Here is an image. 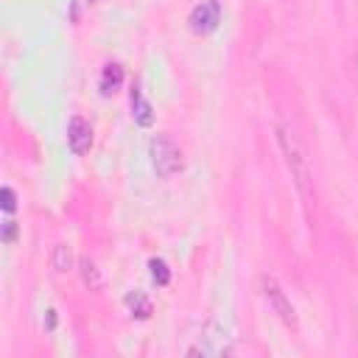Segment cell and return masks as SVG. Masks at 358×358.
Instances as JSON below:
<instances>
[{"mask_svg":"<svg viewBox=\"0 0 358 358\" xmlns=\"http://www.w3.org/2000/svg\"><path fill=\"white\" fill-rule=\"evenodd\" d=\"M277 140H280V151L285 157V165L291 171V179L296 185V190L302 196H310V159H308V151L305 145L299 143V137L288 129V126H277Z\"/></svg>","mask_w":358,"mask_h":358,"instance_id":"obj_1","label":"cell"},{"mask_svg":"<svg viewBox=\"0 0 358 358\" xmlns=\"http://www.w3.org/2000/svg\"><path fill=\"white\" fill-rule=\"evenodd\" d=\"M257 291H260V299L266 302L268 313H274L285 327H296V310H294L291 299L285 296L282 285H280L274 277L260 274V277H257Z\"/></svg>","mask_w":358,"mask_h":358,"instance_id":"obj_2","label":"cell"},{"mask_svg":"<svg viewBox=\"0 0 358 358\" xmlns=\"http://www.w3.org/2000/svg\"><path fill=\"white\" fill-rule=\"evenodd\" d=\"M148 154H151V165H154L157 176H162V179H171V176L182 173V168H185L182 151L168 134H157L148 145Z\"/></svg>","mask_w":358,"mask_h":358,"instance_id":"obj_3","label":"cell"},{"mask_svg":"<svg viewBox=\"0 0 358 358\" xmlns=\"http://www.w3.org/2000/svg\"><path fill=\"white\" fill-rule=\"evenodd\" d=\"M190 355H207V358H221V355H232V341L227 336V330L218 322H207L199 333V344L187 350Z\"/></svg>","mask_w":358,"mask_h":358,"instance_id":"obj_4","label":"cell"},{"mask_svg":"<svg viewBox=\"0 0 358 358\" xmlns=\"http://www.w3.org/2000/svg\"><path fill=\"white\" fill-rule=\"evenodd\" d=\"M190 31L193 34H213L221 22V3L218 0H201L193 11H190Z\"/></svg>","mask_w":358,"mask_h":358,"instance_id":"obj_5","label":"cell"},{"mask_svg":"<svg viewBox=\"0 0 358 358\" xmlns=\"http://www.w3.org/2000/svg\"><path fill=\"white\" fill-rule=\"evenodd\" d=\"M67 145L76 157H81L92 148V126L81 115L70 117V123H67Z\"/></svg>","mask_w":358,"mask_h":358,"instance_id":"obj_6","label":"cell"},{"mask_svg":"<svg viewBox=\"0 0 358 358\" xmlns=\"http://www.w3.org/2000/svg\"><path fill=\"white\" fill-rule=\"evenodd\" d=\"M131 109H134V112H131V115H134V123H137L140 129H148V126L154 123V109H151V103H148L137 90L131 92Z\"/></svg>","mask_w":358,"mask_h":358,"instance_id":"obj_7","label":"cell"},{"mask_svg":"<svg viewBox=\"0 0 358 358\" xmlns=\"http://www.w3.org/2000/svg\"><path fill=\"white\" fill-rule=\"evenodd\" d=\"M120 84H123V67L115 64V62H109L103 67V73H101V92L103 95H112V92L120 90Z\"/></svg>","mask_w":358,"mask_h":358,"instance_id":"obj_8","label":"cell"},{"mask_svg":"<svg viewBox=\"0 0 358 358\" xmlns=\"http://www.w3.org/2000/svg\"><path fill=\"white\" fill-rule=\"evenodd\" d=\"M81 280H84V285L90 291H95V294L103 291V274L92 260H81Z\"/></svg>","mask_w":358,"mask_h":358,"instance_id":"obj_9","label":"cell"},{"mask_svg":"<svg viewBox=\"0 0 358 358\" xmlns=\"http://www.w3.org/2000/svg\"><path fill=\"white\" fill-rule=\"evenodd\" d=\"M126 305H129L131 316H137V319H148V316H151V299H148L143 291H131V294L126 296Z\"/></svg>","mask_w":358,"mask_h":358,"instance_id":"obj_10","label":"cell"},{"mask_svg":"<svg viewBox=\"0 0 358 358\" xmlns=\"http://www.w3.org/2000/svg\"><path fill=\"white\" fill-rule=\"evenodd\" d=\"M50 263H53V268L56 271H70L73 268V252H70V246L67 243H56L53 246V257H50Z\"/></svg>","mask_w":358,"mask_h":358,"instance_id":"obj_11","label":"cell"},{"mask_svg":"<svg viewBox=\"0 0 358 358\" xmlns=\"http://www.w3.org/2000/svg\"><path fill=\"white\" fill-rule=\"evenodd\" d=\"M148 268H151V277H154L157 285H168V282H171V268H168L165 260L151 257V260H148Z\"/></svg>","mask_w":358,"mask_h":358,"instance_id":"obj_12","label":"cell"},{"mask_svg":"<svg viewBox=\"0 0 358 358\" xmlns=\"http://www.w3.org/2000/svg\"><path fill=\"white\" fill-rule=\"evenodd\" d=\"M14 238H17V221L6 218L3 221V243H14Z\"/></svg>","mask_w":358,"mask_h":358,"instance_id":"obj_13","label":"cell"},{"mask_svg":"<svg viewBox=\"0 0 358 358\" xmlns=\"http://www.w3.org/2000/svg\"><path fill=\"white\" fill-rule=\"evenodd\" d=\"M14 207H17V196H14V190L6 185V187H3V210H6V213H14Z\"/></svg>","mask_w":358,"mask_h":358,"instance_id":"obj_14","label":"cell"},{"mask_svg":"<svg viewBox=\"0 0 358 358\" xmlns=\"http://www.w3.org/2000/svg\"><path fill=\"white\" fill-rule=\"evenodd\" d=\"M355 73H358V56H355Z\"/></svg>","mask_w":358,"mask_h":358,"instance_id":"obj_15","label":"cell"},{"mask_svg":"<svg viewBox=\"0 0 358 358\" xmlns=\"http://www.w3.org/2000/svg\"><path fill=\"white\" fill-rule=\"evenodd\" d=\"M92 3H98V0H92Z\"/></svg>","mask_w":358,"mask_h":358,"instance_id":"obj_16","label":"cell"}]
</instances>
